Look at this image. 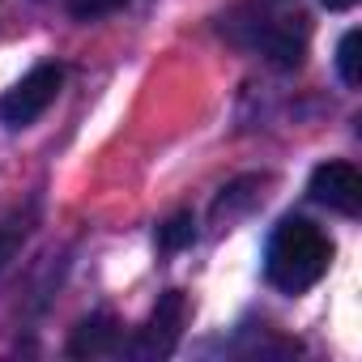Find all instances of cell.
Segmentation results:
<instances>
[{
	"mask_svg": "<svg viewBox=\"0 0 362 362\" xmlns=\"http://www.w3.org/2000/svg\"><path fill=\"white\" fill-rule=\"evenodd\" d=\"M332 264V239L307 222V218H286L264 252V273L281 294H303L311 290Z\"/></svg>",
	"mask_w": 362,
	"mask_h": 362,
	"instance_id": "1",
	"label": "cell"
},
{
	"mask_svg": "<svg viewBox=\"0 0 362 362\" xmlns=\"http://www.w3.org/2000/svg\"><path fill=\"white\" fill-rule=\"evenodd\" d=\"M60 86H64V64H35L13 90H5V98H0V119H5L9 128L35 124L56 103Z\"/></svg>",
	"mask_w": 362,
	"mask_h": 362,
	"instance_id": "2",
	"label": "cell"
},
{
	"mask_svg": "<svg viewBox=\"0 0 362 362\" xmlns=\"http://www.w3.org/2000/svg\"><path fill=\"white\" fill-rule=\"evenodd\" d=\"M184 324H188V298H184V290H166V294L158 298V307L149 311L145 328L136 332L132 354H136L141 362L170 358L175 345H179V337H184Z\"/></svg>",
	"mask_w": 362,
	"mask_h": 362,
	"instance_id": "3",
	"label": "cell"
},
{
	"mask_svg": "<svg viewBox=\"0 0 362 362\" xmlns=\"http://www.w3.org/2000/svg\"><path fill=\"white\" fill-rule=\"evenodd\" d=\"M311 201L341 214V218H358L362 214V175L349 162H324L311 170V184H307Z\"/></svg>",
	"mask_w": 362,
	"mask_h": 362,
	"instance_id": "4",
	"label": "cell"
},
{
	"mask_svg": "<svg viewBox=\"0 0 362 362\" xmlns=\"http://www.w3.org/2000/svg\"><path fill=\"white\" fill-rule=\"evenodd\" d=\"M260 47H264V56H269L273 64L294 69V64L303 60V52H307V18L294 13V18H277V22H269Z\"/></svg>",
	"mask_w": 362,
	"mask_h": 362,
	"instance_id": "5",
	"label": "cell"
},
{
	"mask_svg": "<svg viewBox=\"0 0 362 362\" xmlns=\"http://www.w3.org/2000/svg\"><path fill=\"white\" fill-rule=\"evenodd\" d=\"M115 349H119V324L111 315H90L73 328V341H69L73 358H107Z\"/></svg>",
	"mask_w": 362,
	"mask_h": 362,
	"instance_id": "6",
	"label": "cell"
},
{
	"mask_svg": "<svg viewBox=\"0 0 362 362\" xmlns=\"http://www.w3.org/2000/svg\"><path fill=\"white\" fill-rule=\"evenodd\" d=\"M192 239H197V222H192V214H175L166 226H158V243H162L166 252L188 247Z\"/></svg>",
	"mask_w": 362,
	"mask_h": 362,
	"instance_id": "7",
	"label": "cell"
},
{
	"mask_svg": "<svg viewBox=\"0 0 362 362\" xmlns=\"http://www.w3.org/2000/svg\"><path fill=\"white\" fill-rule=\"evenodd\" d=\"M358 47H362V35H358V30H345L341 47H337V73H341V81H345V86H358V81H362Z\"/></svg>",
	"mask_w": 362,
	"mask_h": 362,
	"instance_id": "8",
	"label": "cell"
},
{
	"mask_svg": "<svg viewBox=\"0 0 362 362\" xmlns=\"http://www.w3.org/2000/svg\"><path fill=\"white\" fill-rule=\"evenodd\" d=\"M26 235H30V214H26V218L18 214V218H9L5 226H0V273L9 269V260L18 256V247H22Z\"/></svg>",
	"mask_w": 362,
	"mask_h": 362,
	"instance_id": "9",
	"label": "cell"
},
{
	"mask_svg": "<svg viewBox=\"0 0 362 362\" xmlns=\"http://www.w3.org/2000/svg\"><path fill=\"white\" fill-rule=\"evenodd\" d=\"M124 5H128V0H69V13L77 22H98V18H107V13H115Z\"/></svg>",
	"mask_w": 362,
	"mask_h": 362,
	"instance_id": "10",
	"label": "cell"
},
{
	"mask_svg": "<svg viewBox=\"0 0 362 362\" xmlns=\"http://www.w3.org/2000/svg\"><path fill=\"white\" fill-rule=\"evenodd\" d=\"M320 5H324V9H354L358 0H320Z\"/></svg>",
	"mask_w": 362,
	"mask_h": 362,
	"instance_id": "11",
	"label": "cell"
}]
</instances>
